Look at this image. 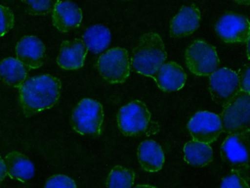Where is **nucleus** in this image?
I'll use <instances>...</instances> for the list:
<instances>
[{
	"label": "nucleus",
	"mask_w": 250,
	"mask_h": 188,
	"mask_svg": "<svg viewBox=\"0 0 250 188\" xmlns=\"http://www.w3.org/2000/svg\"><path fill=\"white\" fill-rule=\"evenodd\" d=\"M19 91V102L26 117L52 108L61 97L62 84L58 78L42 74L27 79Z\"/></svg>",
	"instance_id": "1"
},
{
	"label": "nucleus",
	"mask_w": 250,
	"mask_h": 188,
	"mask_svg": "<svg viewBox=\"0 0 250 188\" xmlns=\"http://www.w3.org/2000/svg\"><path fill=\"white\" fill-rule=\"evenodd\" d=\"M6 167L3 159L0 156V184L3 182L7 176Z\"/></svg>",
	"instance_id": "28"
},
{
	"label": "nucleus",
	"mask_w": 250,
	"mask_h": 188,
	"mask_svg": "<svg viewBox=\"0 0 250 188\" xmlns=\"http://www.w3.org/2000/svg\"><path fill=\"white\" fill-rule=\"evenodd\" d=\"M83 18L81 8L70 0L60 1L52 12V23L62 32H69L78 28Z\"/></svg>",
	"instance_id": "13"
},
{
	"label": "nucleus",
	"mask_w": 250,
	"mask_h": 188,
	"mask_svg": "<svg viewBox=\"0 0 250 188\" xmlns=\"http://www.w3.org/2000/svg\"><path fill=\"white\" fill-rule=\"evenodd\" d=\"M188 129L193 141L211 143L218 139L222 132L220 118L210 112H197L188 121Z\"/></svg>",
	"instance_id": "11"
},
{
	"label": "nucleus",
	"mask_w": 250,
	"mask_h": 188,
	"mask_svg": "<svg viewBox=\"0 0 250 188\" xmlns=\"http://www.w3.org/2000/svg\"><path fill=\"white\" fill-rule=\"evenodd\" d=\"M238 75L239 78L240 90L245 92L250 93V69L249 65H244Z\"/></svg>",
	"instance_id": "27"
},
{
	"label": "nucleus",
	"mask_w": 250,
	"mask_h": 188,
	"mask_svg": "<svg viewBox=\"0 0 250 188\" xmlns=\"http://www.w3.org/2000/svg\"><path fill=\"white\" fill-rule=\"evenodd\" d=\"M154 79L162 91L173 92L184 86L187 81V74L180 65L169 61L161 66Z\"/></svg>",
	"instance_id": "16"
},
{
	"label": "nucleus",
	"mask_w": 250,
	"mask_h": 188,
	"mask_svg": "<svg viewBox=\"0 0 250 188\" xmlns=\"http://www.w3.org/2000/svg\"><path fill=\"white\" fill-rule=\"evenodd\" d=\"M17 60L27 70L37 69L44 63L46 47L42 40L35 35H26L19 41L16 47Z\"/></svg>",
	"instance_id": "12"
},
{
	"label": "nucleus",
	"mask_w": 250,
	"mask_h": 188,
	"mask_svg": "<svg viewBox=\"0 0 250 188\" xmlns=\"http://www.w3.org/2000/svg\"><path fill=\"white\" fill-rule=\"evenodd\" d=\"M97 68L102 77L109 83H124L131 70L128 51L121 47L108 50L99 57Z\"/></svg>",
	"instance_id": "6"
},
{
	"label": "nucleus",
	"mask_w": 250,
	"mask_h": 188,
	"mask_svg": "<svg viewBox=\"0 0 250 188\" xmlns=\"http://www.w3.org/2000/svg\"><path fill=\"white\" fill-rule=\"evenodd\" d=\"M87 49L81 39L67 40L61 46L57 63L65 70H77L84 66Z\"/></svg>",
	"instance_id": "14"
},
{
	"label": "nucleus",
	"mask_w": 250,
	"mask_h": 188,
	"mask_svg": "<svg viewBox=\"0 0 250 188\" xmlns=\"http://www.w3.org/2000/svg\"><path fill=\"white\" fill-rule=\"evenodd\" d=\"M185 60L188 69L197 76H210L219 65L215 47L202 40L194 41L187 48Z\"/></svg>",
	"instance_id": "7"
},
{
	"label": "nucleus",
	"mask_w": 250,
	"mask_h": 188,
	"mask_svg": "<svg viewBox=\"0 0 250 188\" xmlns=\"http://www.w3.org/2000/svg\"><path fill=\"white\" fill-rule=\"evenodd\" d=\"M223 107L219 116L222 132L228 135L250 132V93L240 90Z\"/></svg>",
	"instance_id": "3"
},
{
	"label": "nucleus",
	"mask_w": 250,
	"mask_h": 188,
	"mask_svg": "<svg viewBox=\"0 0 250 188\" xmlns=\"http://www.w3.org/2000/svg\"><path fill=\"white\" fill-rule=\"evenodd\" d=\"M27 70L20 60L7 57L0 62V80L8 86L20 88L27 80Z\"/></svg>",
	"instance_id": "19"
},
{
	"label": "nucleus",
	"mask_w": 250,
	"mask_h": 188,
	"mask_svg": "<svg viewBox=\"0 0 250 188\" xmlns=\"http://www.w3.org/2000/svg\"><path fill=\"white\" fill-rule=\"evenodd\" d=\"M184 160L194 167H204L213 160V150L210 144L188 141L184 145Z\"/></svg>",
	"instance_id": "20"
},
{
	"label": "nucleus",
	"mask_w": 250,
	"mask_h": 188,
	"mask_svg": "<svg viewBox=\"0 0 250 188\" xmlns=\"http://www.w3.org/2000/svg\"><path fill=\"white\" fill-rule=\"evenodd\" d=\"M43 188H77L75 182L71 178L62 174L51 176Z\"/></svg>",
	"instance_id": "25"
},
{
	"label": "nucleus",
	"mask_w": 250,
	"mask_h": 188,
	"mask_svg": "<svg viewBox=\"0 0 250 188\" xmlns=\"http://www.w3.org/2000/svg\"><path fill=\"white\" fill-rule=\"evenodd\" d=\"M233 1L243 5L249 6L250 4V0H233Z\"/></svg>",
	"instance_id": "29"
},
{
	"label": "nucleus",
	"mask_w": 250,
	"mask_h": 188,
	"mask_svg": "<svg viewBox=\"0 0 250 188\" xmlns=\"http://www.w3.org/2000/svg\"><path fill=\"white\" fill-rule=\"evenodd\" d=\"M200 10L192 4L183 6L170 23V35L172 38H184L191 35L200 26Z\"/></svg>",
	"instance_id": "15"
},
{
	"label": "nucleus",
	"mask_w": 250,
	"mask_h": 188,
	"mask_svg": "<svg viewBox=\"0 0 250 188\" xmlns=\"http://www.w3.org/2000/svg\"><path fill=\"white\" fill-rule=\"evenodd\" d=\"M166 59V50L162 38L158 34L148 32L140 38L133 50L130 66L137 73L154 79Z\"/></svg>",
	"instance_id": "2"
},
{
	"label": "nucleus",
	"mask_w": 250,
	"mask_h": 188,
	"mask_svg": "<svg viewBox=\"0 0 250 188\" xmlns=\"http://www.w3.org/2000/svg\"><path fill=\"white\" fill-rule=\"evenodd\" d=\"M150 112L143 101L134 100L120 109L118 124L125 136H139L146 132L150 123Z\"/></svg>",
	"instance_id": "8"
},
{
	"label": "nucleus",
	"mask_w": 250,
	"mask_h": 188,
	"mask_svg": "<svg viewBox=\"0 0 250 188\" xmlns=\"http://www.w3.org/2000/svg\"><path fill=\"white\" fill-rule=\"evenodd\" d=\"M24 5L25 10L33 16H43L52 13L56 4L61 0H21Z\"/></svg>",
	"instance_id": "23"
},
{
	"label": "nucleus",
	"mask_w": 250,
	"mask_h": 188,
	"mask_svg": "<svg viewBox=\"0 0 250 188\" xmlns=\"http://www.w3.org/2000/svg\"><path fill=\"white\" fill-rule=\"evenodd\" d=\"M250 132L231 134L221 145L222 160L241 176L248 174L250 167Z\"/></svg>",
	"instance_id": "5"
},
{
	"label": "nucleus",
	"mask_w": 250,
	"mask_h": 188,
	"mask_svg": "<svg viewBox=\"0 0 250 188\" xmlns=\"http://www.w3.org/2000/svg\"><path fill=\"white\" fill-rule=\"evenodd\" d=\"M209 90L213 101L225 105L240 91L238 73L227 68L216 69L210 75Z\"/></svg>",
	"instance_id": "10"
},
{
	"label": "nucleus",
	"mask_w": 250,
	"mask_h": 188,
	"mask_svg": "<svg viewBox=\"0 0 250 188\" xmlns=\"http://www.w3.org/2000/svg\"><path fill=\"white\" fill-rule=\"evenodd\" d=\"M7 174L11 179L26 182L30 180L35 175V167L30 159L22 153L11 151L5 158Z\"/></svg>",
	"instance_id": "17"
},
{
	"label": "nucleus",
	"mask_w": 250,
	"mask_h": 188,
	"mask_svg": "<svg viewBox=\"0 0 250 188\" xmlns=\"http://www.w3.org/2000/svg\"><path fill=\"white\" fill-rule=\"evenodd\" d=\"M15 18L12 10L0 4V37L6 35L14 28Z\"/></svg>",
	"instance_id": "24"
},
{
	"label": "nucleus",
	"mask_w": 250,
	"mask_h": 188,
	"mask_svg": "<svg viewBox=\"0 0 250 188\" xmlns=\"http://www.w3.org/2000/svg\"><path fill=\"white\" fill-rule=\"evenodd\" d=\"M135 174L133 170L121 165L112 168L106 181V188H131Z\"/></svg>",
	"instance_id": "22"
},
{
	"label": "nucleus",
	"mask_w": 250,
	"mask_h": 188,
	"mask_svg": "<svg viewBox=\"0 0 250 188\" xmlns=\"http://www.w3.org/2000/svg\"><path fill=\"white\" fill-rule=\"evenodd\" d=\"M215 30L225 43H245L250 40V22L245 16L238 13H225L216 22Z\"/></svg>",
	"instance_id": "9"
},
{
	"label": "nucleus",
	"mask_w": 250,
	"mask_h": 188,
	"mask_svg": "<svg viewBox=\"0 0 250 188\" xmlns=\"http://www.w3.org/2000/svg\"><path fill=\"white\" fill-rule=\"evenodd\" d=\"M137 157L143 170L157 172L163 167L165 154L162 147L152 140L143 141L137 149Z\"/></svg>",
	"instance_id": "18"
},
{
	"label": "nucleus",
	"mask_w": 250,
	"mask_h": 188,
	"mask_svg": "<svg viewBox=\"0 0 250 188\" xmlns=\"http://www.w3.org/2000/svg\"><path fill=\"white\" fill-rule=\"evenodd\" d=\"M83 41L87 49L94 54H99L106 49L110 44V31L103 25H93L83 34Z\"/></svg>",
	"instance_id": "21"
},
{
	"label": "nucleus",
	"mask_w": 250,
	"mask_h": 188,
	"mask_svg": "<svg viewBox=\"0 0 250 188\" xmlns=\"http://www.w3.org/2000/svg\"><path fill=\"white\" fill-rule=\"evenodd\" d=\"M134 188H156V187L151 186V185H140L136 186Z\"/></svg>",
	"instance_id": "30"
},
{
	"label": "nucleus",
	"mask_w": 250,
	"mask_h": 188,
	"mask_svg": "<svg viewBox=\"0 0 250 188\" xmlns=\"http://www.w3.org/2000/svg\"><path fill=\"white\" fill-rule=\"evenodd\" d=\"M104 117L103 107L99 101L83 98L73 110L71 125L80 135L97 137L102 133Z\"/></svg>",
	"instance_id": "4"
},
{
	"label": "nucleus",
	"mask_w": 250,
	"mask_h": 188,
	"mask_svg": "<svg viewBox=\"0 0 250 188\" xmlns=\"http://www.w3.org/2000/svg\"><path fill=\"white\" fill-rule=\"evenodd\" d=\"M220 188H250V187L244 177L237 172L232 171L222 179Z\"/></svg>",
	"instance_id": "26"
}]
</instances>
